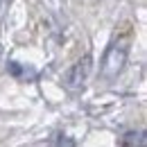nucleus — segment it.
I'll return each mask as SVG.
<instances>
[{"mask_svg":"<svg viewBox=\"0 0 147 147\" xmlns=\"http://www.w3.org/2000/svg\"><path fill=\"white\" fill-rule=\"evenodd\" d=\"M125 57H127V43H115L113 48L109 50V57H107V68H104V73L109 75H115L120 68H122V63H125Z\"/></svg>","mask_w":147,"mask_h":147,"instance_id":"f03ea898","label":"nucleus"},{"mask_svg":"<svg viewBox=\"0 0 147 147\" xmlns=\"http://www.w3.org/2000/svg\"><path fill=\"white\" fill-rule=\"evenodd\" d=\"M88 70H91V57L79 59L73 68L66 73V82H68V86H73V88L82 86V84L86 82V77H88Z\"/></svg>","mask_w":147,"mask_h":147,"instance_id":"f257e3e1","label":"nucleus"}]
</instances>
